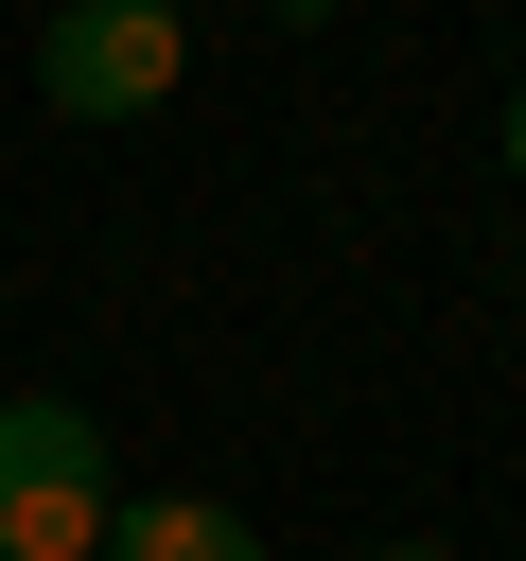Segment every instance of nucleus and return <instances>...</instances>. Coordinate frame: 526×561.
<instances>
[{"instance_id":"nucleus-1","label":"nucleus","mask_w":526,"mask_h":561,"mask_svg":"<svg viewBox=\"0 0 526 561\" xmlns=\"http://www.w3.org/2000/svg\"><path fill=\"white\" fill-rule=\"evenodd\" d=\"M193 88V18L175 0H53V35H35V105L53 123H158Z\"/></svg>"},{"instance_id":"nucleus-2","label":"nucleus","mask_w":526,"mask_h":561,"mask_svg":"<svg viewBox=\"0 0 526 561\" xmlns=\"http://www.w3.org/2000/svg\"><path fill=\"white\" fill-rule=\"evenodd\" d=\"M105 421L70 386H18L0 403V561H105Z\"/></svg>"},{"instance_id":"nucleus-3","label":"nucleus","mask_w":526,"mask_h":561,"mask_svg":"<svg viewBox=\"0 0 526 561\" xmlns=\"http://www.w3.org/2000/svg\"><path fill=\"white\" fill-rule=\"evenodd\" d=\"M105 561H263V526L210 508V491H123L105 508Z\"/></svg>"},{"instance_id":"nucleus-4","label":"nucleus","mask_w":526,"mask_h":561,"mask_svg":"<svg viewBox=\"0 0 526 561\" xmlns=\"http://www.w3.org/2000/svg\"><path fill=\"white\" fill-rule=\"evenodd\" d=\"M245 18H281V35H316V18H351V0H245Z\"/></svg>"},{"instance_id":"nucleus-5","label":"nucleus","mask_w":526,"mask_h":561,"mask_svg":"<svg viewBox=\"0 0 526 561\" xmlns=\"http://www.w3.org/2000/svg\"><path fill=\"white\" fill-rule=\"evenodd\" d=\"M491 140H508V175H526V70H508V123H491Z\"/></svg>"},{"instance_id":"nucleus-6","label":"nucleus","mask_w":526,"mask_h":561,"mask_svg":"<svg viewBox=\"0 0 526 561\" xmlns=\"http://www.w3.org/2000/svg\"><path fill=\"white\" fill-rule=\"evenodd\" d=\"M368 561H456V543H368Z\"/></svg>"}]
</instances>
